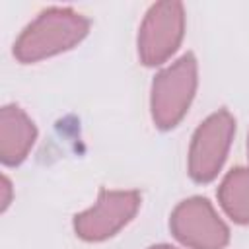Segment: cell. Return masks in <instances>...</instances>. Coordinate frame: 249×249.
I'll return each instance as SVG.
<instances>
[{
	"label": "cell",
	"instance_id": "1",
	"mask_svg": "<svg viewBox=\"0 0 249 249\" xmlns=\"http://www.w3.org/2000/svg\"><path fill=\"white\" fill-rule=\"evenodd\" d=\"M89 31V19L72 8L43 10L16 39L14 56L19 62H37L78 45Z\"/></svg>",
	"mask_w": 249,
	"mask_h": 249
},
{
	"label": "cell",
	"instance_id": "8",
	"mask_svg": "<svg viewBox=\"0 0 249 249\" xmlns=\"http://www.w3.org/2000/svg\"><path fill=\"white\" fill-rule=\"evenodd\" d=\"M218 200L233 222L249 224V167H237L224 177Z\"/></svg>",
	"mask_w": 249,
	"mask_h": 249
},
{
	"label": "cell",
	"instance_id": "9",
	"mask_svg": "<svg viewBox=\"0 0 249 249\" xmlns=\"http://www.w3.org/2000/svg\"><path fill=\"white\" fill-rule=\"evenodd\" d=\"M2 185H4V198H2V210H6V206L10 204V181L4 177L2 179Z\"/></svg>",
	"mask_w": 249,
	"mask_h": 249
},
{
	"label": "cell",
	"instance_id": "2",
	"mask_svg": "<svg viewBox=\"0 0 249 249\" xmlns=\"http://www.w3.org/2000/svg\"><path fill=\"white\" fill-rule=\"evenodd\" d=\"M196 91V60L191 53L163 68L152 84V119L160 128H173L187 113Z\"/></svg>",
	"mask_w": 249,
	"mask_h": 249
},
{
	"label": "cell",
	"instance_id": "6",
	"mask_svg": "<svg viewBox=\"0 0 249 249\" xmlns=\"http://www.w3.org/2000/svg\"><path fill=\"white\" fill-rule=\"evenodd\" d=\"M140 206L136 191H107L103 189L97 202L76 214L74 231L86 241H103L126 226Z\"/></svg>",
	"mask_w": 249,
	"mask_h": 249
},
{
	"label": "cell",
	"instance_id": "5",
	"mask_svg": "<svg viewBox=\"0 0 249 249\" xmlns=\"http://www.w3.org/2000/svg\"><path fill=\"white\" fill-rule=\"evenodd\" d=\"M235 132V121L230 111L220 109L212 113L193 134L189 148V175L198 183L212 181L231 144Z\"/></svg>",
	"mask_w": 249,
	"mask_h": 249
},
{
	"label": "cell",
	"instance_id": "4",
	"mask_svg": "<svg viewBox=\"0 0 249 249\" xmlns=\"http://www.w3.org/2000/svg\"><path fill=\"white\" fill-rule=\"evenodd\" d=\"M171 233L191 249H224L230 230L204 196H191L175 206L169 218Z\"/></svg>",
	"mask_w": 249,
	"mask_h": 249
},
{
	"label": "cell",
	"instance_id": "3",
	"mask_svg": "<svg viewBox=\"0 0 249 249\" xmlns=\"http://www.w3.org/2000/svg\"><path fill=\"white\" fill-rule=\"evenodd\" d=\"M185 29L181 2H156L150 6L138 33V56L146 66L165 62L179 47Z\"/></svg>",
	"mask_w": 249,
	"mask_h": 249
},
{
	"label": "cell",
	"instance_id": "11",
	"mask_svg": "<svg viewBox=\"0 0 249 249\" xmlns=\"http://www.w3.org/2000/svg\"><path fill=\"white\" fill-rule=\"evenodd\" d=\"M247 148H249V144H247Z\"/></svg>",
	"mask_w": 249,
	"mask_h": 249
},
{
	"label": "cell",
	"instance_id": "10",
	"mask_svg": "<svg viewBox=\"0 0 249 249\" xmlns=\"http://www.w3.org/2000/svg\"><path fill=\"white\" fill-rule=\"evenodd\" d=\"M150 249H175V247H171V245H152Z\"/></svg>",
	"mask_w": 249,
	"mask_h": 249
},
{
	"label": "cell",
	"instance_id": "7",
	"mask_svg": "<svg viewBox=\"0 0 249 249\" xmlns=\"http://www.w3.org/2000/svg\"><path fill=\"white\" fill-rule=\"evenodd\" d=\"M37 138L33 121L18 105H6L0 111V160L6 165H18L29 154Z\"/></svg>",
	"mask_w": 249,
	"mask_h": 249
}]
</instances>
